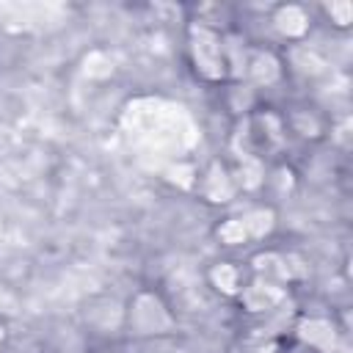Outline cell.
Wrapping results in <instances>:
<instances>
[{
  "instance_id": "obj_4",
  "label": "cell",
  "mask_w": 353,
  "mask_h": 353,
  "mask_svg": "<svg viewBox=\"0 0 353 353\" xmlns=\"http://www.w3.org/2000/svg\"><path fill=\"white\" fill-rule=\"evenodd\" d=\"M303 336H306L309 342L320 345V347H331V345H334V334H331V328H328L325 323H317V320L303 325Z\"/></svg>"
},
{
  "instance_id": "obj_2",
  "label": "cell",
  "mask_w": 353,
  "mask_h": 353,
  "mask_svg": "<svg viewBox=\"0 0 353 353\" xmlns=\"http://www.w3.org/2000/svg\"><path fill=\"white\" fill-rule=\"evenodd\" d=\"M279 28H281L284 33H290V36L303 33V30H306V17H303V11H301V8H284V11L279 14Z\"/></svg>"
},
{
  "instance_id": "obj_8",
  "label": "cell",
  "mask_w": 353,
  "mask_h": 353,
  "mask_svg": "<svg viewBox=\"0 0 353 353\" xmlns=\"http://www.w3.org/2000/svg\"><path fill=\"white\" fill-rule=\"evenodd\" d=\"M331 11H334V14L339 17V22H342V25H345V22H347V17H350V6H347V3H339V6H331Z\"/></svg>"
},
{
  "instance_id": "obj_1",
  "label": "cell",
  "mask_w": 353,
  "mask_h": 353,
  "mask_svg": "<svg viewBox=\"0 0 353 353\" xmlns=\"http://www.w3.org/2000/svg\"><path fill=\"white\" fill-rule=\"evenodd\" d=\"M196 58L201 63V69L207 74H218L221 72V47L215 41V36H210L207 30L196 33Z\"/></svg>"
},
{
  "instance_id": "obj_3",
  "label": "cell",
  "mask_w": 353,
  "mask_h": 353,
  "mask_svg": "<svg viewBox=\"0 0 353 353\" xmlns=\"http://www.w3.org/2000/svg\"><path fill=\"white\" fill-rule=\"evenodd\" d=\"M273 301H279V292H276L273 287H268V284H256L251 292H245V303H248L251 309H265V306H270Z\"/></svg>"
},
{
  "instance_id": "obj_6",
  "label": "cell",
  "mask_w": 353,
  "mask_h": 353,
  "mask_svg": "<svg viewBox=\"0 0 353 353\" xmlns=\"http://www.w3.org/2000/svg\"><path fill=\"white\" fill-rule=\"evenodd\" d=\"M221 237H223L226 243H240V240L245 237V226H243V221H234V223H226V226L221 229Z\"/></svg>"
},
{
  "instance_id": "obj_7",
  "label": "cell",
  "mask_w": 353,
  "mask_h": 353,
  "mask_svg": "<svg viewBox=\"0 0 353 353\" xmlns=\"http://www.w3.org/2000/svg\"><path fill=\"white\" fill-rule=\"evenodd\" d=\"M212 279H215L226 292H232V290H234V270H232L229 265H221V268L212 273Z\"/></svg>"
},
{
  "instance_id": "obj_5",
  "label": "cell",
  "mask_w": 353,
  "mask_h": 353,
  "mask_svg": "<svg viewBox=\"0 0 353 353\" xmlns=\"http://www.w3.org/2000/svg\"><path fill=\"white\" fill-rule=\"evenodd\" d=\"M243 226H245V232H251V234H262V232L270 226V215H268V212H254L248 221H243Z\"/></svg>"
}]
</instances>
